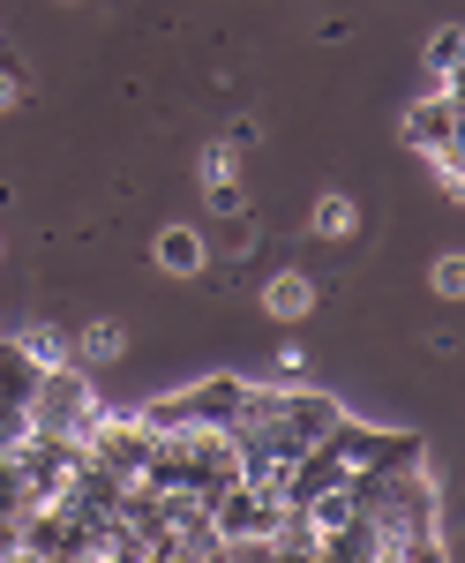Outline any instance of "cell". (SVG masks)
Masks as SVG:
<instances>
[{"instance_id":"cell-1","label":"cell","mask_w":465,"mask_h":563,"mask_svg":"<svg viewBox=\"0 0 465 563\" xmlns=\"http://www.w3.org/2000/svg\"><path fill=\"white\" fill-rule=\"evenodd\" d=\"M196 188H203L211 218H241L248 211V203H241V143H233V135H211V143L196 151Z\"/></svg>"},{"instance_id":"cell-2","label":"cell","mask_w":465,"mask_h":563,"mask_svg":"<svg viewBox=\"0 0 465 563\" xmlns=\"http://www.w3.org/2000/svg\"><path fill=\"white\" fill-rule=\"evenodd\" d=\"M151 263H158L166 278H203V271H211V241H203V225L166 218V225L151 233Z\"/></svg>"},{"instance_id":"cell-3","label":"cell","mask_w":465,"mask_h":563,"mask_svg":"<svg viewBox=\"0 0 465 563\" xmlns=\"http://www.w3.org/2000/svg\"><path fill=\"white\" fill-rule=\"evenodd\" d=\"M315 301H323V286L300 271V263H286V271H270L263 286H255V308L270 316V323H308L315 316Z\"/></svg>"},{"instance_id":"cell-4","label":"cell","mask_w":465,"mask_h":563,"mask_svg":"<svg viewBox=\"0 0 465 563\" xmlns=\"http://www.w3.org/2000/svg\"><path fill=\"white\" fill-rule=\"evenodd\" d=\"M361 225H368V211H361V196L353 188H323L315 203H308V241H361Z\"/></svg>"},{"instance_id":"cell-5","label":"cell","mask_w":465,"mask_h":563,"mask_svg":"<svg viewBox=\"0 0 465 563\" xmlns=\"http://www.w3.org/2000/svg\"><path fill=\"white\" fill-rule=\"evenodd\" d=\"M128 346H135V339H128L121 316H90L84 331H76V368H121Z\"/></svg>"},{"instance_id":"cell-6","label":"cell","mask_w":465,"mask_h":563,"mask_svg":"<svg viewBox=\"0 0 465 563\" xmlns=\"http://www.w3.org/2000/svg\"><path fill=\"white\" fill-rule=\"evenodd\" d=\"M451 121H458V113H451V98H443V90H435V98H421V106H413V113H406V143H413V151H428V158H435V151H443V143H451Z\"/></svg>"},{"instance_id":"cell-7","label":"cell","mask_w":465,"mask_h":563,"mask_svg":"<svg viewBox=\"0 0 465 563\" xmlns=\"http://www.w3.org/2000/svg\"><path fill=\"white\" fill-rule=\"evenodd\" d=\"M15 353H23L38 376H45V368H76V339H68V331H53V323H31V331L15 339Z\"/></svg>"},{"instance_id":"cell-8","label":"cell","mask_w":465,"mask_h":563,"mask_svg":"<svg viewBox=\"0 0 465 563\" xmlns=\"http://www.w3.org/2000/svg\"><path fill=\"white\" fill-rule=\"evenodd\" d=\"M428 294H435V301H465V249L428 256Z\"/></svg>"},{"instance_id":"cell-9","label":"cell","mask_w":465,"mask_h":563,"mask_svg":"<svg viewBox=\"0 0 465 563\" xmlns=\"http://www.w3.org/2000/svg\"><path fill=\"white\" fill-rule=\"evenodd\" d=\"M428 68H435V84H443V76H458V68H465V31H435V45H428Z\"/></svg>"},{"instance_id":"cell-10","label":"cell","mask_w":465,"mask_h":563,"mask_svg":"<svg viewBox=\"0 0 465 563\" xmlns=\"http://www.w3.org/2000/svg\"><path fill=\"white\" fill-rule=\"evenodd\" d=\"M435 166H443V174H451V180H458V188H465V113H458V121H451V143L435 151Z\"/></svg>"},{"instance_id":"cell-11","label":"cell","mask_w":465,"mask_h":563,"mask_svg":"<svg viewBox=\"0 0 465 563\" xmlns=\"http://www.w3.org/2000/svg\"><path fill=\"white\" fill-rule=\"evenodd\" d=\"M15 106H23V76H15V68H0V113H15Z\"/></svg>"},{"instance_id":"cell-12","label":"cell","mask_w":465,"mask_h":563,"mask_svg":"<svg viewBox=\"0 0 465 563\" xmlns=\"http://www.w3.org/2000/svg\"><path fill=\"white\" fill-rule=\"evenodd\" d=\"M0 263H8V233H0Z\"/></svg>"}]
</instances>
